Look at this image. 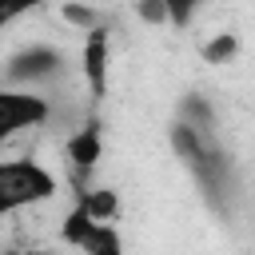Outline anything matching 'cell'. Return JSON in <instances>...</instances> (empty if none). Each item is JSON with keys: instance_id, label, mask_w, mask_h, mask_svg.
<instances>
[{"instance_id": "cell-1", "label": "cell", "mask_w": 255, "mask_h": 255, "mask_svg": "<svg viewBox=\"0 0 255 255\" xmlns=\"http://www.w3.org/2000/svg\"><path fill=\"white\" fill-rule=\"evenodd\" d=\"M56 191H60V179L40 159H32V155L4 159L0 155V223H8L20 211H32V207L52 203Z\"/></svg>"}, {"instance_id": "cell-2", "label": "cell", "mask_w": 255, "mask_h": 255, "mask_svg": "<svg viewBox=\"0 0 255 255\" xmlns=\"http://www.w3.org/2000/svg\"><path fill=\"white\" fill-rule=\"evenodd\" d=\"M52 120V100L36 88H16V84H0V151L32 131V128H44Z\"/></svg>"}, {"instance_id": "cell-3", "label": "cell", "mask_w": 255, "mask_h": 255, "mask_svg": "<svg viewBox=\"0 0 255 255\" xmlns=\"http://www.w3.org/2000/svg\"><path fill=\"white\" fill-rule=\"evenodd\" d=\"M68 72V56L52 44H24L20 52H12L4 60V80L16 84V88H44V84H56L60 76Z\"/></svg>"}, {"instance_id": "cell-4", "label": "cell", "mask_w": 255, "mask_h": 255, "mask_svg": "<svg viewBox=\"0 0 255 255\" xmlns=\"http://www.w3.org/2000/svg\"><path fill=\"white\" fill-rule=\"evenodd\" d=\"M64 243L84 247V251H108V255H116V251H120L116 223H112V219H92L80 203L64 215Z\"/></svg>"}, {"instance_id": "cell-5", "label": "cell", "mask_w": 255, "mask_h": 255, "mask_svg": "<svg viewBox=\"0 0 255 255\" xmlns=\"http://www.w3.org/2000/svg\"><path fill=\"white\" fill-rule=\"evenodd\" d=\"M80 76L88 84V96L92 100H104V92H108V28H100V24L84 32Z\"/></svg>"}, {"instance_id": "cell-6", "label": "cell", "mask_w": 255, "mask_h": 255, "mask_svg": "<svg viewBox=\"0 0 255 255\" xmlns=\"http://www.w3.org/2000/svg\"><path fill=\"white\" fill-rule=\"evenodd\" d=\"M64 155H68V163H72L76 179H80V183H88V179L96 175L100 155H104L100 124H80L76 131H68V135H64Z\"/></svg>"}, {"instance_id": "cell-7", "label": "cell", "mask_w": 255, "mask_h": 255, "mask_svg": "<svg viewBox=\"0 0 255 255\" xmlns=\"http://www.w3.org/2000/svg\"><path fill=\"white\" fill-rule=\"evenodd\" d=\"M235 52H239V36H235V32H215V36L199 48V56H203L207 64H227V60H235Z\"/></svg>"}, {"instance_id": "cell-8", "label": "cell", "mask_w": 255, "mask_h": 255, "mask_svg": "<svg viewBox=\"0 0 255 255\" xmlns=\"http://www.w3.org/2000/svg\"><path fill=\"white\" fill-rule=\"evenodd\" d=\"M48 0H0V32H8L12 24H20L24 16L40 12Z\"/></svg>"}, {"instance_id": "cell-9", "label": "cell", "mask_w": 255, "mask_h": 255, "mask_svg": "<svg viewBox=\"0 0 255 255\" xmlns=\"http://www.w3.org/2000/svg\"><path fill=\"white\" fill-rule=\"evenodd\" d=\"M159 4L167 12V24L171 28H187L191 16H195V8H199V0H159Z\"/></svg>"}, {"instance_id": "cell-10", "label": "cell", "mask_w": 255, "mask_h": 255, "mask_svg": "<svg viewBox=\"0 0 255 255\" xmlns=\"http://www.w3.org/2000/svg\"><path fill=\"white\" fill-rule=\"evenodd\" d=\"M135 12H139V16H143V24H151V28L167 24V12H163V4H159V0H135Z\"/></svg>"}]
</instances>
